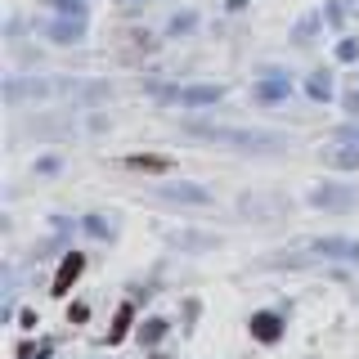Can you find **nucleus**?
Segmentation results:
<instances>
[{
    "mask_svg": "<svg viewBox=\"0 0 359 359\" xmlns=\"http://www.w3.org/2000/svg\"><path fill=\"white\" fill-rule=\"evenodd\" d=\"M189 135H202L211 144H233V149H278L283 135L274 130H233V126H207V121H189Z\"/></svg>",
    "mask_w": 359,
    "mask_h": 359,
    "instance_id": "nucleus-1",
    "label": "nucleus"
},
{
    "mask_svg": "<svg viewBox=\"0 0 359 359\" xmlns=\"http://www.w3.org/2000/svg\"><path fill=\"white\" fill-rule=\"evenodd\" d=\"M224 95L220 86H180V90H162V99H175V104H216Z\"/></svg>",
    "mask_w": 359,
    "mask_h": 359,
    "instance_id": "nucleus-2",
    "label": "nucleus"
},
{
    "mask_svg": "<svg viewBox=\"0 0 359 359\" xmlns=\"http://www.w3.org/2000/svg\"><path fill=\"white\" fill-rule=\"evenodd\" d=\"M81 269H86V256L81 252H67L63 256V265H59V274H54V297H67V287H72L76 283V274H81Z\"/></svg>",
    "mask_w": 359,
    "mask_h": 359,
    "instance_id": "nucleus-3",
    "label": "nucleus"
},
{
    "mask_svg": "<svg viewBox=\"0 0 359 359\" xmlns=\"http://www.w3.org/2000/svg\"><path fill=\"white\" fill-rule=\"evenodd\" d=\"M310 252L332 256V261H359V243H351V238H319V243H310Z\"/></svg>",
    "mask_w": 359,
    "mask_h": 359,
    "instance_id": "nucleus-4",
    "label": "nucleus"
},
{
    "mask_svg": "<svg viewBox=\"0 0 359 359\" xmlns=\"http://www.w3.org/2000/svg\"><path fill=\"white\" fill-rule=\"evenodd\" d=\"M252 337L256 341H278V337H283V323H278V314H256L252 319Z\"/></svg>",
    "mask_w": 359,
    "mask_h": 359,
    "instance_id": "nucleus-5",
    "label": "nucleus"
},
{
    "mask_svg": "<svg viewBox=\"0 0 359 359\" xmlns=\"http://www.w3.org/2000/svg\"><path fill=\"white\" fill-rule=\"evenodd\" d=\"M351 202H355L351 189H337V184L314 189V207H351Z\"/></svg>",
    "mask_w": 359,
    "mask_h": 359,
    "instance_id": "nucleus-6",
    "label": "nucleus"
},
{
    "mask_svg": "<svg viewBox=\"0 0 359 359\" xmlns=\"http://www.w3.org/2000/svg\"><path fill=\"white\" fill-rule=\"evenodd\" d=\"M162 198H171V202H211V194L198 189V184H162Z\"/></svg>",
    "mask_w": 359,
    "mask_h": 359,
    "instance_id": "nucleus-7",
    "label": "nucleus"
},
{
    "mask_svg": "<svg viewBox=\"0 0 359 359\" xmlns=\"http://www.w3.org/2000/svg\"><path fill=\"white\" fill-rule=\"evenodd\" d=\"M323 166H337V171H359V149H323Z\"/></svg>",
    "mask_w": 359,
    "mask_h": 359,
    "instance_id": "nucleus-8",
    "label": "nucleus"
},
{
    "mask_svg": "<svg viewBox=\"0 0 359 359\" xmlns=\"http://www.w3.org/2000/svg\"><path fill=\"white\" fill-rule=\"evenodd\" d=\"M81 32H86V22H81V14H76V18L54 22V27H50V36L59 41V45H72V41H81Z\"/></svg>",
    "mask_w": 359,
    "mask_h": 359,
    "instance_id": "nucleus-9",
    "label": "nucleus"
},
{
    "mask_svg": "<svg viewBox=\"0 0 359 359\" xmlns=\"http://www.w3.org/2000/svg\"><path fill=\"white\" fill-rule=\"evenodd\" d=\"M292 95V81H283V76H278V81H261V86H256V99H265V104H269V99H287Z\"/></svg>",
    "mask_w": 359,
    "mask_h": 359,
    "instance_id": "nucleus-10",
    "label": "nucleus"
},
{
    "mask_svg": "<svg viewBox=\"0 0 359 359\" xmlns=\"http://www.w3.org/2000/svg\"><path fill=\"white\" fill-rule=\"evenodd\" d=\"M126 166H130V171H153V175L171 171V162H166V157H126Z\"/></svg>",
    "mask_w": 359,
    "mask_h": 359,
    "instance_id": "nucleus-11",
    "label": "nucleus"
},
{
    "mask_svg": "<svg viewBox=\"0 0 359 359\" xmlns=\"http://www.w3.org/2000/svg\"><path fill=\"white\" fill-rule=\"evenodd\" d=\"M130 319H135V310H130V306H121V310H117V323H112V332H108V341H112V346H117L121 337L130 332Z\"/></svg>",
    "mask_w": 359,
    "mask_h": 359,
    "instance_id": "nucleus-12",
    "label": "nucleus"
},
{
    "mask_svg": "<svg viewBox=\"0 0 359 359\" xmlns=\"http://www.w3.org/2000/svg\"><path fill=\"white\" fill-rule=\"evenodd\" d=\"M332 95V76L328 72H314L310 76V99H328Z\"/></svg>",
    "mask_w": 359,
    "mask_h": 359,
    "instance_id": "nucleus-13",
    "label": "nucleus"
},
{
    "mask_svg": "<svg viewBox=\"0 0 359 359\" xmlns=\"http://www.w3.org/2000/svg\"><path fill=\"white\" fill-rule=\"evenodd\" d=\"M86 229L95 233V238H108V233H112V220H104V216H90V220H86Z\"/></svg>",
    "mask_w": 359,
    "mask_h": 359,
    "instance_id": "nucleus-14",
    "label": "nucleus"
},
{
    "mask_svg": "<svg viewBox=\"0 0 359 359\" xmlns=\"http://www.w3.org/2000/svg\"><path fill=\"white\" fill-rule=\"evenodd\" d=\"M337 59H341V63L359 59V41H341V45H337Z\"/></svg>",
    "mask_w": 359,
    "mask_h": 359,
    "instance_id": "nucleus-15",
    "label": "nucleus"
},
{
    "mask_svg": "<svg viewBox=\"0 0 359 359\" xmlns=\"http://www.w3.org/2000/svg\"><path fill=\"white\" fill-rule=\"evenodd\" d=\"M162 332H166V323H162V319H149V328H144V341H157Z\"/></svg>",
    "mask_w": 359,
    "mask_h": 359,
    "instance_id": "nucleus-16",
    "label": "nucleus"
},
{
    "mask_svg": "<svg viewBox=\"0 0 359 359\" xmlns=\"http://www.w3.org/2000/svg\"><path fill=\"white\" fill-rule=\"evenodd\" d=\"M50 355V346H22V359H45Z\"/></svg>",
    "mask_w": 359,
    "mask_h": 359,
    "instance_id": "nucleus-17",
    "label": "nucleus"
},
{
    "mask_svg": "<svg viewBox=\"0 0 359 359\" xmlns=\"http://www.w3.org/2000/svg\"><path fill=\"white\" fill-rule=\"evenodd\" d=\"M189 27H194V14H180V18L171 22V32H175V36H180V32H189Z\"/></svg>",
    "mask_w": 359,
    "mask_h": 359,
    "instance_id": "nucleus-18",
    "label": "nucleus"
},
{
    "mask_svg": "<svg viewBox=\"0 0 359 359\" xmlns=\"http://www.w3.org/2000/svg\"><path fill=\"white\" fill-rule=\"evenodd\" d=\"M346 108H351V117H359V90H351V95H346Z\"/></svg>",
    "mask_w": 359,
    "mask_h": 359,
    "instance_id": "nucleus-19",
    "label": "nucleus"
},
{
    "mask_svg": "<svg viewBox=\"0 0 359 359\" xmlns=\"http://www.w3.org/2000/svg\"><path fill=\"white\" fill-rule=\"evenodd\" d=\"M337 135H341V140H359V126H341Z\"/></svg>",
    "mask_w": 359,
    "mask_h": 359,
    "instance_id": "nucleus-20",
    "label": "nucleus"
},
{
    "mask_svg": "<svg viewBox=\"0 0 359 359\" xmlns=\"http://www.w3.org/2000/svg\"><path fill=\"white\" fill-rule=\"evenodd\" d=\"M121 5H144V0H121Z\"/></svg>",
    "mask_w": 359,
    "mask_h": 359,
    "instance_id": "nucleus-21",
    "label": "nucleus"
}]
</instances>
